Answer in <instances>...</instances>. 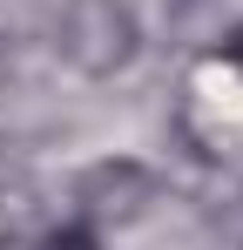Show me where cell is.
Wrapping results in <instances>:
<instances>
[{
    "label": "cell",
    "instance_id": "cell-1",
    "mask_svg": "<svg viewBox=\"0 0 243 250\" xmlns=\"http://www.w3.org/2000/svg\"><path fill=\"white\" fill-rule=\"evenodd\" d=\"M54 34L81 75H115L135 61V7L128 0H68Z\"/></svg>",
    "mask_w": 243,
    "mask_h": 250
},
{
    "label": "cell",
    "instance_id": "cell-2",
    "mask_svg": "<svg viewBox=\"0 0 243 250\" xmlns=\"http://www.w3.org/2000/svg\"><path fill=\"white\" fill-rule=\"evenodd\" d=\"M40 250H101V244H95V230H81V223H68V230H54V237H47Z\"/></svg>",
    "mask_w": 243,
    "mask_h": 250
}]
</instances>
